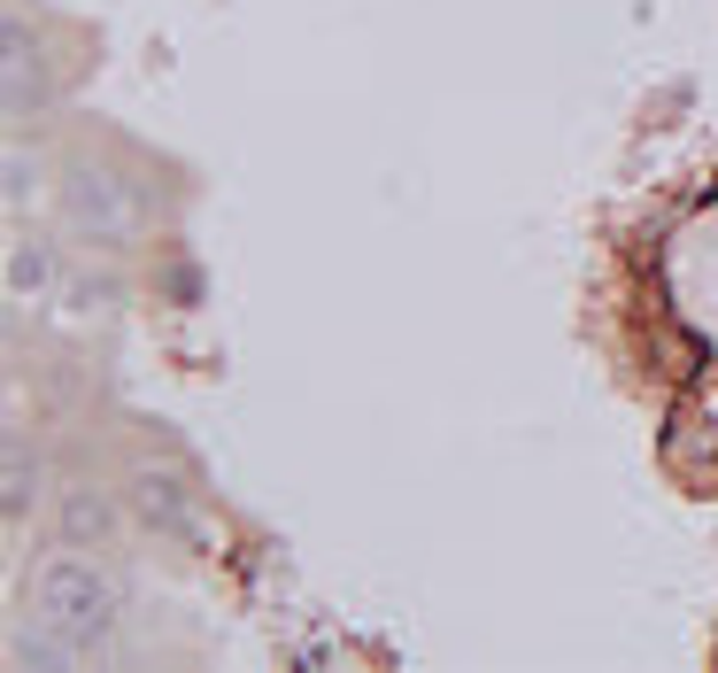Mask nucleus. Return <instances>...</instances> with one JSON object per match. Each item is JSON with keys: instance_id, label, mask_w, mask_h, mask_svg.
Wrapping results in <instances>:
<instances>
[{"instance_id": "nucleus-1", "label": "nucleus", "mask_w": 718, "mask_h": 673, "mask_svg": "<svg viewBox=\"0 0 718 673\" xmlns=\"http://www.w3.org/2000/svg\"><path fill=\"white\" fill-rule=\"evenodd\" d=\"M32 604H39V620H47L77 658L101 650L109 627H117V588H109L94 565H77V557H62V565H47V573L32 580Z\"/></svg>"}, {"instance_id": "nucleus-2", "label": "nucleus", "mask_w": 718, "mask_h": 673, "mask_svg": "<svg viewBox=\"0 0 718 673\" xmlns=\"http://www.w3.org/2000/svg\"><path fill=\"white\" fill-rule=\"evenodd\" d=\"M70 217L94 232V240H117V232L132 225V194H124V179H109V171H77V179H70Z\"/></svg>"}, {"instance_id": "nucleus-3", "label": "nucleus", "mask_w": 718, "mask_h": 673, "mask_svg": "<svg viewBox=\"0 0 718 673\" xmlns=\"http://www.w3.org/2000/svg\"><path fill=\"white\" fill-rule=\"evenodd\" d=\"M139 503H147V519H170V527H186V503H178V480L147 472V480H139Z\"/></svg>"}, {"instance_id": "nucleus-4", "label": "nucleus", "mask_w": 718, "mask_h": 673, "mask_svg": "<svg viewBox=\"0 0 718 673\" xmlns=\"http://www.w3.org/2000/svg\"><path fill=\"white\" fill-rule=\"evenodd\" d=\"M62 527H70L77 542H85V534H101V527H109V512H101V503H94V495H70V512H62Z\"/></svg>"}, {"instance_id": "nucleus-5", "label": "nucleus", "mask_w": 718, "mask_h": 673, "mask_svg": "<svg viewBox=\"0 0 718 673\" xmlns=\"http://www.w3.org/2000/svg\"><path fill=\"white\" fill-rule=\"evenodd\" d=\"M9 287H16V302H24L32 287H47V256H32V248H16V264H9Z\"/></svg>"}, {"instance_id": "nucleus-6", "label": "nucleus", "mask_w": 718, "mask_h": 673, "mask_svg": "<svg viewBox=\"0 0 718 673\" xmlns=\"http://www.w3.org/2000/svg\"><path fill=\"white\" fill-rule=\"evenodd\" d=\"M24 495H32V465H24V449L9 457V519L24 512Z\"/></svg>"}]
</instances>
